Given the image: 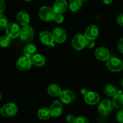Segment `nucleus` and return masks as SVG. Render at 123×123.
Returning a JSON list of instances; mask_svg holds the SVG:
<instances>
[{
  "mask_svg": "<svg viewBox=\"0 0 123 123\" xmlns=\"http://www.w3.org/2000/svg\"><path fill=\"white\" fill-rule=\"evenodd\" d=\"M74 123H89V122L86 118L84 117H79L76 118Z\"/></svg>",
  "mask_w": 123,
  "mask_h": 123,
  "instance_id": "28",
  "label": "nucleus"
},
{
  "mask_svg": "<svg viewBox=\"0 0 123 123\" xmlns=\"http://www.w3.org/2000/svg\"><path fill=\"white\" fill-rule=\"evenodd\" d=\"M5 8H6V2L4 0H0V14L4 12Z\"/></svg>",
  "mask_w": 123,
  "mask_h": 123,
  "instance_id": "31",
  "label": "nucleus"
},
{
  "mask_svg": "<svg viewBox=\"0 0 123 123\" xmlns=\"http://www.w3.org/2000/svg\"><path fill=\"white\" fill-rule=\"evenodd\" d=\"M86 40L85 35L80 34L76 35L72 40V46L76 50H81L86 46Z\"/></svg>",
  "mask_w": 123,
  "mask_h": 123,
  "instance_id": "7",
  "label": "nucleus"
},
{
  "mask_svg": "<svg viewBox=\"0 0 123 123\" xmlns=\"http://www.w3.org/2000/svg\"><path fill=\"white\" fill-rule=\"evenodd\" d=\"M82 1H88V0H81Z\"/></svg>",
  "mask_w": 123,
  "mask_h": 123,
  "instance_id": "39",
  "label": "nucleus"
},
{
  "mask_svg": "<svg viewBox=\"0 0 123 123\" xmlns=\"http://www.w3.org/2000/svg\"><path fill=\"white\" fill-rule=\"evenodd\" d=\"M8 24V19L5 15L0 14V30H6Z\"/></svg>",
  "mask_w": 123,
  "mask_h": 123,
  "instance_id": "26",
  "label": "nucleus"
},
{
  "mask_svg": "<svg viewBox=\"0 0 123 123\" xmlns=\"http://www.w3.org/2000/svg\"><path fill=\"white\" fill-rule=\"evenodd\" d=\"M1 92H0V101H1Z\"/></svg>",
  "mask_w": 123,
  "mask_h": 123,
  "instance_id": "38",
  "label": "nucleus"
},
{
  "mask_svg": "<svg viewBox=\"0 0 123 123\" xmlns=\"http://www.w3.org/2000/svg\"><path fill=\"white\" fill-rule=\"evenodd\" d=\"M121 86H122L123 87V78L122 80H121Z\"/></svg>",
  "mask_w": 123,
  "mask_h": 123,
  "instance_id": "37",
  "label": "nucleus"
},
{
  "mask_svg": "<svg viewBox=\"0 0 123 123\" xmlns=\"http://www.w3.org/2000/svg\"><path fill=\"white\" fill-rule=\"evenodd\" d=\"M51 116L58 117L62 114L63 111V107L62 104L59 101H54L51 104L49 109Z\"/></svg>",
  "mask_w": 123,
  "mask_h": 123,
  "instance_id": "12",
  "label": "nucleus"
},
{
  "mask_svg": "<svg viewBox=\"0 0 123 123\" xmlns=\"http://www.w3.org/2000/svg\"><path fill=\"white\" fill-rule=\"evenodd\" d=\"M55 13L54 8L48 6H44L40 8L38 15L42 20L45 21H51L54 19Z\"/></svg>",
  "mask_w": 123,
  "mask_h": 123,
  "instance_id": "3",
  "label": "nucleus"
},
{
  "mask_svg": "<svg viewBox=\"0 0 123 123\" xmlns=\"http://www.w3.org/2000/svg\"><path fill=\"white\" fill-rule=\"evenodd\" d=\"M117 22L119 25L123 26V13H121L118 16Z\"/></svg>",
  "mask_w": 123,
  "mask_h": 123,
  "instance_id": "34",
  "label": "nucleus"
},
{
  "mask_svg": "<svg viewBox=\"0 0 123 123\" xmlns=\"http://www.w3.org/2000/svg\"><path fill=\"white\" fill-rule=\"evenodd\" d=\"M76 118L73 115H68V116L66 118V120H67V122L69 123H74V121H75Z\"/></svg>",
  "mask_w": 123,
  "mask_h": 123,
  "instance_id": "32",
  "label": "nucleus"
},
{
  "mask_svg": "<svg viewBox=\"0 0 123 123\" xmlns=\"http://www.w3.org/2000/svg\"><path fill=\"white\" fill-rule=\"evenodd\" d=\"M84 100L87 104L94 105L99 102L100 96L98 93L94 91H88L84 96Z\"/></svg>",
  "mask_w": 123,
  "mask_h": 123,
  "instance_id": "14",
  "label": "nucleus"
},
{
  "mask_svg": "<svg viewBox=\"0 0 123 123\" xmlns=\"http://www.w3.org/2000/svg\"><path fill=\"white\" fill-rule=\"evenodd\" d=\"M67 2L66 0H56L54 5V10L55 13H64L67 8Z\"/></svg>",
  "mask_w": 123,
  "mask_h": 123,
  "instance_id": "16",
  "label": "nucleus"
},
{
  "mask_svg": "<svg viewBox=\"0 0 123 123\" xmlns=\"http://www.w3.org/2000/svg\"><path fill=\"white\" fill-rule=\"evenodd\" d=\"M19 36L23 42L28 43L34 38V31L31 26H28V25L24 26V27L20 30Z\"/></svg>",
  "mask_w": 123,
  "mask_h": 123,
  "instance_id": "2",
  "label": "nucleus"
},
{
  "mask_svg": "<svg viewBox=\"0 0 123 123\" xmlns=\"http://www.w3.org/2000/svg\"><path fill=\"white\" fill-rule=\"evenodd\" d=\"M80 92H81L82 94L84 95V96H85V95L88 92V91L86 89H82L81 91H80Z\"/></svg>",
  "mask_w": 123,
  "mask_h": 123,
  "instance_id": "35",
  "label": "nucleus"
},
{
  "mask_svg": "<svg viewBox=\"0 0 123 123\" xmlns=\"http://www.w3.org/2000/svg\"><path fill=\"white\" fill-rule=\"evenodd\" d=\"M37 52L36 46L33 44H28L25 46L24 49V52L25 56L32 58L36 54Z\"/></svg>",
  "mask_w": 123,
  "mask_h": 123,
  "instance_id": "22",
  "label": "nucleus"
},
{
  "mask_svg": "<svg viewBox=\"0 0 123 123\" xmlns=\"http://www.w3.org/2000/svg\"><path fill=\"white\" fill-rule=\"evenodd\" d=\"M95 56L100 61H107L110 58V52L105 47H99L95 51Z\"/></svg>",
  "mask_w": 123,
  "mask_h": 123,
  "instance_id": "13",
  "label": "nucleus"
},
{
  "mask_svg": "<svg viewBox=\"0 0 123 123\" xmlns=\"http://www.w3.org/2000/svg\"><path fill=\"white\" fill-rule=\"evenodd\" d=\"M11 42V38L7 35H4L0 37V46L3 48H6L10 45Z\"/></svg>",
  "mask_w": 123,
  "mask_h": 123,
  "instance_id": "25",
  "label": "nucleus"
},
{
  "mask_svg": "<svg viewBox=\"0 0 123 123\" xmlns=\"http://www.w3.org/2000/svg\"><path fill=\"white\" fill-rule=\"evenodd\" d=\"M103 1L104 3L106 4H111L113 0H103Z\"/></svg>",
  "mask_w": 123,
  "mask_h": 123,
  "instance_id": "36",
  "label": "nucleus"
},
{
  "mask_svg": "<svg viewBox=\"0 0 123 123\" xmlns=\"http://www.w3.org/2000/svg\"><path fill=\"white\" fill-rule=\"evenodd\" d=\"M39 39L42 43L48 46H54V38L53 34L49 31H42L39 35Z\"/></svg>",
  "mask_w": 123,
  "mask_h": 123,
  "instance_id": "10",
  "label": "nucleus"
},
{
  "mask_svg": "<svg viewBox=\"0 0 123 123\" xmlns=\"http://www.w3.org/2000/svg\"><path fill=\"white\" fill-rule=\"evenodd\" d=\"M60 99L62 103L65 104H70L75 100V95L73 91L69 90H63L60 94Z\"/></svg>",
  "mask_w": 123,
  "mask_h": 123,
  "instance_id": "8",
  "label": "nucleus"
},
{
  "mask_svg": "<svg viewBox=\"0 0 123 123\" xmlns=\"http://www.w3.org/2000/svg\"><path fill=\"white\" fill-rule=\"evenodd\" d=\"M117 120L121 123H123V109H121L117 114Z\"/></svg>",
  "mask_w": 123,
  "mask_h": 123,
  "instance_id": "29",
  "label": "nucleus"
},
{
  "mask_svg": "<svg viewBox=\"0 0 123 123\" xmlns=\"http://www.w3.org/2000/svg\"><path fill=\"white\" fill-rule=\"evenodd\" d=\"M118 49L120 50V52L123 54V38H121L118 43Z\"/></svg>",
  "mask_w": 123,
  "mask_h": 123,
  "instance_id": "33",
  "label": "nucleus"
},
{
  "mask_svg": "<svg viewBox=\"0 0 123 123\" xmlns=\"http://www.w3.org/2000/svg\"><path fill=\"white\" fill-rule=\"evenodd\" d=\"M106 66L111 71L119 72L123 68V62L121 60L116 57H110L106 61Z\"/></svg>",
  "mask_w": 123,
  "mask_h": 123,
  "instance_id": "1",
  "label": "nucleus"
},
{
  "mask_svg": "<svg viewBox=\"0 0 123 123\" xmlns=\"http://www.w3.org/2000/svg\"><path fill=\"white\" fill-rule=\"evenodd\" d=\"M32 61L31 58L26 56H20L16 62V67L22 71L27 70L32 67Z\"/></svg>",
  "mask_w": 123,
  "mask_h": 123,
  "instance_id": "6",
  "label": "nucleus"
},
{
  "mask_svg": "<svg viewBox=\"0 0 123 123\" xmlns=\"http://www.w3.org/2000/svg\"><path fill=\"white\" fill-rule=\"evenodd\" d=\"M18 111V108L14 103H8L4 105L0 109L1 115L4 117H10L16 115Z\"/></svg>",
  "mask_w": 123,
  "mask_h": 123,
  "instance_id": "4",
  "label": "nucleus"
},
{
  "mask_svg": "<svg viewBox=\"0 0 123 123\" xmlns=\"http://www.w3.org/2000/svg\"><path fill=\"white\" fill-rule=\"evenodd\" d=\"M103 92L109 97H114L118 93V90L115 86L111 84H106L103 88Z\"/></svg>",
  "mask_w": 123,
  "mask_h": 123,
  "instance_id": "19",
  "label": "nucleus"
},
{
  "mask_svg": "<svg viewBox=\"0 0 123 123\" xmlns=\"http://www.w3.org/2000/svg\"><path fill=\"white\" fill-rule=\"evenodd\" d=\"M48 92L52 97H57L60 96L61 90L60 86L56 84H51L48 87Z\"/></svg>",
  "mask_w": 123,
  "mask_h": 123,
  "instance_id": "21",
  "label": "nucleus"
},
{
  "mask_svg": "<svg viewBox=\"0 0 123 123\" xmlns=\"http://www.w3.org/2000/svg\"><path fill=\"white\" fill-rule=\"evenodd\" d=\"M114 108L112 102L108 99H104L100 102L98 106V111L102 115H107L112 112Z\"/></svg>",
  "mask_w": 123,
  "mask_h": 123,
  "instance_id": "5",
  "label": "nucleus"
},
{
  "mask_svg": "<svg viewBox=\"0 0 123 123\" xmlns=\"http://www.w3.org/2000/svg\"><path fill=\"white\" fill-rule=\"evenodd\" d=\"M54 22H55L57 24H61L62 22L64 21V16L61 13H55L54 14V19H53Z\"/></svg>",
  "mask_w": 123,
  "mask_h": 123,
  "instance_id": "27",
  "label": "nucleus"
},
{
  "mask_svg": "<svg viewBox=\"0 0 123 123\" xmlns=\"http://www.w3.org/2000/svg\"><path fill=\"white\" fill-rule=\"evenodd\" d=\"M95 46V42L94 40L91 39H88L86 40V46L88 48H94Z\"/></svg>",
  "mask_w": 123,
  "mask_h": 123,
  "instance_id": "30",
  "label": "nucleus"
},
{
  "mask_svg": "<svg viewBox=\"0 0 123 123\" xmlns=\"http://www.w3.org/2000/svg\"><path fill=\"white\" fill-rule=\"evenodd\" d=\"M54 40L58 43H62L66 41L67 38L66 31L60 27H56L54 30L52 32Z\"/></svg>",
  "mask_w": 123,
  "mask_h": 123,
  "instance_id": "11",
  "label": "nucleus"
},
{
  "mask_svg": "<svg viewBox=\"0 0 123 123\" xmlns=\"http://www.w3.org/2000/svg\"><path fill=\"white\" fill-rule=\"evenodd\" d=\"M24 1H31V0H24Z\"/></svg>",
  "mask_w": 123,
  "mask_h": 123,
  "instance_id": "40",
  "label": "nucleus"
},
{
  "mask_svg": "<svg viewBox=\"0 0 123 123\" xmlns=\"http://www.w3.org/2000/svg\"><path fill=\"white\" fill-rule=\"evenodd\" d=\"M37 115L40 120H47L50 118L51 114H50V110L49 109L46 108H43L39 109L38 113H37Z\"/></svg>",
  "mask_w": 123,
  "mask_h": 123,
  "instance_id": "23",
  "label": "nucleus"
},
{
  "mask_svg": "<svg viewBox=\"0 0 123 123\" xmlns=\"http://www.w3.org/2000/svg\"><path fill=\"white\" fill-rule=\"evenodd\" d=\"M17 21L22 26H26L30 23V16L25 12H20L16 16Z\"/></svg>",
  "mask_w": 123,
  "mask_h": 123,
  "instance_id": "17",
  "label": "nucleus"
},
{
  "mask_svg": "<svg viewBox=\"0 0 123 123\" xmlns=\"http://www.w3.org/2000/svg\"><path fill=\"white\" fill-rule=\"evenodd\" d=\"M84 35L88 39H96L98 35V28L96 25H90L86 29Z\"/></svg>",
  "mask_w": 123,
  "mask_h": 123,
  "instance_id": "15",
  "label": "nucleus"
},
{
  "mask_svg": "<svg viewBox=\"0 0 123 123\" xmlns=\"http://www.w3.org/2000/svg\"><path fill=\"white\" fill-rule=\"evenodd\" d=\"M31 59L33 64L37 67H42L45 64V58L42 54H35Z\"/></svg>",
  "mask_w": 123,
  "mask_h": 123,
  "instance_id": "20",
  "label": "nucleus"
},
{
  "mask_svg": "<svg viewBox=\"0 0 123 123\" xmlns=\"http://www.w3.org/2000/svg\"><path fill=\"white\" fill-rule=\"evenodd\" d=\"M6 34L11 38H17L20 35V30L19 26L15 23L8 24L6 29Z\"/></svg>",
  "mask_w": 123,
  "mask_h": 123,
  "instance_id": "9",
  "label": "nucleus"
},
{
  "mask_svg": "<svg viewBox=\"0 0 123 123\" xmlns=\"http://www.w3.org/2000/svg\"><path fill=\"white\" fill-rule=\"evenodd\" d=\"M81 0H70V9L73 12H78L80 10L82 6Z\"/></svg>",
  "mask_w": 123,
  "mask_h": 123,
  "instance_id": "24",
  "label": "nucleus"
},
{
  "mask_svg": "<svg viewBox=\"0 0 123 123\" xmlns=\"http://www.w3.org/2000/svg\"><path fill=\"white\" fill-rule=\"evenodd\" d=\"M112 103L114 107L116 109H123V94L121 91H118L117 94L113 97Z\"/></svg>",
  "mask_w": 123,
  "mask_h": 123,
  "instance_id": "18",
  "label": "nucleus"
}]
</instances>
